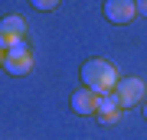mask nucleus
Instances as JSON below:
<instances>
[{"label": "nucleus", "instance_id": "nucleus-8", "mask_svg": "<svg viewBox=\"0 0 147 140\" xmlns=\"http://www.w3.org/2000/svg\"><path fill=\"white\" fill-rule=\"evenodd\" d=\"M20 56H30L26 36H23V39H10V46H7V59H20Z\"/></svg>", "mask_w": 147, "mask_h": 140}, {"label": "nucleus", "instance_id": "nucleus-6", "mask_svg": "<svg viewBox=\"0 0 147 140\" xmlns=\"http://www.w3.org/2000/svg\"><path fill=\"white\" fill-rule=\"evenodd\" d=\"M0 36H7V39H23L26 36V20L23 16H3L0 20Z\"/></svg>", "mask_w": 147, "mask_h": 140}, {"label": "nucleus", "instance_id": "nucleus-3", "mask_svg": "<svg viewBox=\"0 0 147 140\" xmlns=\"http://www.w3.org/2000/svg\"><path fill=\"white\" fill-rule=\"evenodd\" d=\"M134 16H137V7H134V0H108V3H105V20L118 23V26L131 23Z\"/></svg>", "mask_w": 147, "mask_h": 140}, {"label": "nucleus", "instance_id": "nucleus-5", "mask_svg": "<svg viewBox=\"0 0 147 140\" xmlns=\"http://www.w3.org/2000/svg\"><path fill=\"white\" fill-rule=\"evenodd\" d=\"M95 117H98L101 124H118V117H121V104H118V98H115V91L98 98V114H95Z\"/></svg>", "mask_w": 147, "mask_h": 140}, {"label": "nucleus", "instance_id": "nucleus-1", "mask_svg": "<svg viewBox=\"0 0 147 140\" xmlns=\"http://www.w3.org/2000/svg\"><path fill=\"white\" fill-rule=\"evenodd\" d=\"M82 88H88L95 91L101 98V94H111L118 88V82H121V75H118V68L108 62V59H88V62L82 65Z\"/></svg>", "mask_w": 147, "mask_h": 140}, {"label": "nucleus", "instance_id": "nucleus-7", "mask_svg": "<svg viewBox=\"0 0 147 140\" xmlns=\"http://www.w3.org/2000/svg\"><path fill=\"white\" fill-rule=\"evenodd\" d=\"M3 68L10 75H30L33 72V56H20V59H7L3 56Z\"/></svg>", "mask_w": 147, "mask_h": 140}, {"label": "nucleus", "instance_id": "nucleus-4", "mask_svg": "<svg viewBox=\"0 0 147 140\" xmlns=\"http://www.w3.org/2000/svg\"><path fill=\"white\" fill-rule=\"evenodd\" d=\"M72 111L75 114H98V94L95 91H88V88H79L72 94Z\"/></svg>", "mask_w": 147, "mask_h": 140}, {"label": "nucleus", "instance_id": "nucleus-2", "mask_svg": "<svg viewBox=\"0 0 147 140\" xmlns=\"http://www.w3.org/2000/svg\"><path fill=\"white\" fill-rule=\"evenodd\" d=\"M115 98L121 104V111H124V108H134V104H141L147 98V85L141 82V78H121L118 88H115Z\"/></svg>", "mask_w": 147, "mask_h": 140}, {"label": "nucleus", "instance_id": "nucleus-10", "mask_svg": "<svg viewBox=\"0 0 147 140\" xmlns=\"http://www.w3.org/2000/svg\"><path fill=\"white\" fill-rule=\"evenodd\" d=\"M137 7V13H141V16H147V0H141V3H134Z\"/></svg>", "mask_w": 147, "mask_h": 140}, {"label": "nucleus", "instance_id": "nucleus-13", "mask_svg": "<svg viewBox=\"0 0 147 140\" xmlns=\"http://www.w3.org/2000/svg\"><path fill=\"white\" fill-rule=\"evenodd\" d=\"M144 117H147V101H144Z\"/></svg>", "mask_w": 147, "mask_h": 140}, {"label": "nucleus", "instance_id": "nucleus-9", "mask_svg": "<svg viewBox=\"0 0 147 140\" xmlns=\"http://www.w3.org/2000/svg\"><path fill=\"white\" fill-rule=\"evenodd\" d=\"M36 10H42V13H49V10H56V0H36Z\"/></svg>", "mask_w": 147, "mask_h": 140}, {"label": "nucleus", "instance_id": "nucleus-12", "mask_svg": "<svg viewBox=\"0 0 147 140\" xmlns=\"http://www.w3.org/2000/svg\"><path fill=\"white\" fill-rule=\"evenodd\" d=\"M0 68H3V52H0Z\"/></svg>", "mask_w": 147, "mask_h": 140}, {"label": "nucleus", "instance_id": "nucleus-11", "mask_svg": "<svg viewBox=\"0 0 147 140\" xmlns=\"http://www.w3.org/2000/svg\"><path fill=\"white\" fill-rule=\"evenodd\" d=\"M7 46H10V39H7V36H0V52H3V56H7Z\"/></svg>", "mask_w": 147, "mask_h": 140}]
</instances>
